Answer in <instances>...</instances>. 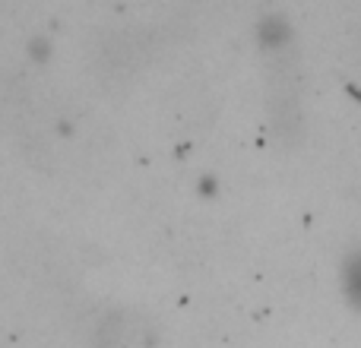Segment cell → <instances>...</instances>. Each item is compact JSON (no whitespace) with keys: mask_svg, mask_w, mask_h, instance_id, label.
<instances>
[{"mask_svg":"<svg viewBox=\"0 0 361 348\" xmlns=\"http://www.w3.org/2000/svg\"><path fill=\"white\" fill-rule=\"evenodd\" d=\"M339 292L349 311L361 313V244L345 250L339 260Z\"/></svg>","mask_w":361,"mask_h":348,"instance_id":"6da1fadb","label":"cell"},{"mask_svg":"<svg viewBox=\"0 0 361 348\" xmlns=\"http://www.w3.org/2000/svg\"><path fill=\"white\" fill-rule=\"evenodd\" d=\"M257 42L267 51H286L288 44L295 42V29L286 16L269 13V16H263L260 23H257Z\"/></svg>","mask_w":361,"mask_h":348,"instance_id":"7a4b0ae2","label":"cell"}]
</instances>
